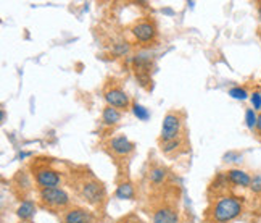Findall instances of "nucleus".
Returning <instances> with one entry per match:
<instances>
[{
  "instance_id": "4468645a",
  "label": "nucleus",
  "mask_w": 261,
  "mask_h": 223,
  "mask_svg": "<svg viewBox=\"0 0 261 223\" xmlns=\"http://www.w3.org/2000/svg\"><path fill=\"white\" fill-rule=\"evenodd\" d=\"M114 196L118 197V199H122V200H124V199H126V200L134 199V197H136V189H134L132 183H129V181L120 183V186L116 188Z\"/></svg>"
},
{
  "instance_id": "2eb2a0df",
  "label": "nucleus",
  "mask_w": 261,
  "mask_h": 223,
  "mask_svg": "<svg viewBox=\"0 0 261 223\" xmlns=\"http://www.w3.org/2000/svg\"><path fill=\"white\" fill-rule=\"evenodd\" d=\"M34 213H36V204L32 200H23L16 210L20 220H31L34 217Z\"/></svg>"
},
{
  "instance_id": "b1692460",
  "label": "nucleus",
  "mask_w": 261,
  "mask_h": 223,
  "mask_svg": "<svg viewBox=\"0 0 261 223\" xmlns=\"http://www.w3.org/2000/svg\"><path fill=\"white\" fill-rule=\"evenodd\" d=\"M256 131L261 134V113L258 115V120H256Z\"/></svg>"
},
{
  "instance_id": "dca6fc26",
  "label": "nucleus",
  "mask_w": 261,
  "mask_h": 223,
  "mask_svg": "<svg viewBox=\"0 0 261 223\" xmlns=\"http://www.w3.org/2000/svg\"><path fill=\"white\" fill-rule=\"evenodd\" d=\"M162 144V152L163 154H171L174 150H178L179 147H182L184 141L182 139H174V141H170V142H160Z\"/></svg>"
},
{
  "instance_id": "f8f14e48",
  "label": "nucleus",
  "mask_w": 261,
  "mask_h": 223,
  "mask_svg": "<svg viewBox=\"0 0 261 223\" xmlns=\"http://www.w3.org/2000/svg\"><path fill=\"white\" fill-rule=\"evenodd\" d=\"M120 120H121V112L118 109H114V107L106 105L104 109V112H102V121H104L106 126L118 125Z\"/></svg>"
},
{
  "instance_id": "7ed1b4c3",
  "label": "nucleus",
  "mask_w": 261,
  "mask_h": 223,
  "mask_svg": "<svg viewBox=\"0 0 261 223\" xmlns=\"http://www.w3.org/2000/svg\"><path fill=\"white\" fill-rule=\"evenodd\" d=\"M31 171H32L34 181H36V184H38L39 189L58 188L60 183H62L60 171H56L55 168H52L47 162L34 160L31 163Z\"/></svg>"
},
{
  "instance_id": "6e6552de",
  "label": "nucleus",
  "mask_w": 261,
  "mask_h": 223,
  "mask_svg": "<svg viewBox=\"0 0 261 223\" xmlns=\"http://www.w3.org/2000/svg\"><path fill=\"white\" fill-rule=\"evenodd\" d=\"M152 223H179V213L171 202H162L155 207Z\"/></svg>"
},
{
  "instance_id": "39448f33",
  "label": "nucleus",
  "mask_w": 261,
  "mask_h": 223,
  "mask_svg": "<svg viewBox=\"0 0 261 223\" xmlns=\"http://www.w3.org/2000/svg\"><path fill=\"white\" fill-rule=\"evenodd\" d=\"M182 117L179 113L170 112L166 113L162 125V134H160V142H170L174 139H179L182 134Z\"/></svg>"
},
{
  "instance_id": "f3484780",
  "label": "nucleus",
  "mask_w": 261,
  "mask_h": 223,
  "mask_svg": "<svg viewBox=\"0 0 261 223\" xmlns=\"http://www.w3.org/2000/svg\"><path fill=\"white\" fill-rule=\"evenodd\" d=\"M132 112H134V115L139 120H142V121H147L148 118H150V112L145 109L144 105H140V104H137V102H134L132 104Z\"/></svg>"
},
{
  "instance_id": "20e7f679",
  "label": "nucleus",
  "mask_w": 261,
  "mask_h": 223,
  "mask_svg": "<svg viewBox=\"0 0 261 223\" xmlns=\"http://www.w3.org/2000/svg\"><path fill=\"white\" fill-rule=\"evenodd\" d=\"M39 200L44 207L50 210H68L71 205L70 194L62 188H46L39 189Z\"/></svg>"
},
{
  "instance_id": "9d476101",
  "label": "nucleus",
  "mask_w": 261,
  "mask_h": 223,
  "mask_svg": "<svg viewBox=\"0 0 261 223\" xmlns=\"http://www.w3.org/2000/svg\"><path fill=\"white\" fill-rule=\"evenodd\" d=\"M92 213L81 207H70L63 213V223H90Z\"/></svg>"
},
{
  "instance_id": "6ab92c4d",
  "label": "nucleus",
  "mask_w": 261,
  "mask_h": 223,
  "mask_svg": "<svg viewBox=\"0 0 261 223\" xmlns=\"http://www.w3.org/2000/svg\"><path fill=\"white\" fill-rule=\"evenodd\" d=\"M229 96L232 99H237V100H245L248 97V92H246L244 88H232L229 89Z\"/></svg>"
},
{
  "instance_id": "9b49d317",
  "label": "nucleus",
  "mask_w": 261,
  "mask_h": 223,
  "mask_svg": "<svg viewBox=\"0 0 261 223\" xmlns=\"http://www.w3.org/2000/svg\"><path fill=\"white\" fill-rule=\"evenodd\" d=\"M228 179L229 183L236 184V186H240V188H250V183H252V176L246 173L244 170H238V168H232L228 171Z\"/></svg>"
},
{
  "instance_id": "393cba45",
  "label": "nucleus",
  "mask_w": 261,
  "mask_h": 223,
  "mask_svg": "<svg viewBox=\"0 0 261 223\" xmlns=\"http://www.w3.org/2000/svg\"><path fill=\"white\" fill-rule=\"evenodd\" d=\"M258 20H260V25H261V5L258 7Z\"/></svg>"
},
{
  "instance_id": "ddd939ff",
  "label": "nucleus",
  "mask_w": 261,
  "mask_h": 223,
  "mask_svg": "<svg viewBox=\"0 0 261 223\" xmlns=\"http://www.w3.org/2000/svg\"><path fill=\"white\" fill-rule=\"evenodd\" d=\"M166 176H168V170H166L164 167H162V165H155V167H152L150 171H148V179L155 186L163 184Z\"/></svg>"
},
{
  "instance_id": "f03ea898",
  "label": "nucleus",
  "mask_w": 261,
  "mask_h": 223,
  "mask_svg": "<svg viewBox=\"0 0 261 223\" xmlns=\"http://www.w3.org/2000/svg\"><path fill=\"white\" fill-rule=\"evenodd\" d=\"M242 213V202L234 196H220L210 205L206 218L212 223H228Z\"/></svg>"
},
{
  "instance_id": "5701e85b",
  "label": "nucleus",
  "mask_w": 261,
  "mask_h": 223,
  "mask_svg": "<svg viewBox=\"0 0 261 223\" xmlns=\"http://www.w3.org/2000/svg\"><path fill=\"white\" fill-rule=\"evenodd\" d=\"M118 223H142V220L136 213H129L126 217H122Z\"/></svg>"
},
{
  "instance_id": "423d86ee",
  "label": "nucleus",
  "mask_w": 261,
  "mask_h": 223,
  "mask_svg": "<svg viewBox=\"0 0 261 223\" xmlns=\"http://www.w3.org/2000/svg\"><path fill=\"white\" fill-rule=\"evenodd\" d=\"M104 97H105V102L106 105L114 107V109H120V110H128L130 107V99L128 96V92L121 88L118 84H106L105 86V91H104Z\"/></svg>"
},
{
  "instance_id": "4be33fe9",
  "label": "nucleus",
  "mask_w": 261,
  "mask_h": 223,
  "mask_svg": "<svg viewBox=\"0 0 261 223\" xmlns=\"http://www.w3.org/2000/svg\"><path fill=\"white\" fill-rule=\"evenodd\" d=\"M252 105H253V110L261 109V92H253L252 94Z\"/></svg>"
},
{
  "instance_id": "f257e3e1",
  "label": "nucleus",
  "mask_w": 261,
  "mask_h": 223,
  "mask_svg": "<svg viewBox=\"0 0 261 223\" xmlns=\"http://www.w3.org/2000/svg\"><path fill=\"white\" fill-rule=\"evenodd\" d=\"M72 184L74 186H71V188H74L78 196L89 205L100 207L105 202V199H106L105 186L102 181H98L89 170H84L82 173L76 175Z\"/></svg>"
},
{
  "instance_id": "1a4fd4ad",
  "label": "nucleus",
  "mask_w": 261,
  "mask_h": 223,
  "mask_svg": "<svg viewBox=\"0 0 261 223\" xmlns=\"http://www.w3.org/2000/svg\"><path fill=\"white\" fill-rule=\"evenodd\" d=\"M108 149L112 150L114 155L118 157H128L129 154L134 152V142H130L126 136H114L108 141Z\"/></svg>"
},
{
  "instance_id": "0eeeda50",
  "label": "nucleus",
  "mask_w": 261,
  "mask_h": 223,
  "mask_svg": "<svg viewBox=\"0 0 261 223\" xmlns=\"http://www.w3.org/2000/svg\"><path fill=\"white\" fill-rule=\"evenodd\" d=\"M130 33H132L134 39L137 42H140V44H148V42H154L158 36V31H156V26L152 20H139L136 21V23L130 26Z\"/></svg>"
},
{
  "instance_id": "a211bd4d",
  "label": "nucleus",
  "mask_w": 261,
  "mask_h": 223,
  "mask_svg": "<svg viewBox=\"0 0 261 223\" xmlns=\"http://www.w3.org/2000/svg\"><path fill=\"white\" fill-rule=\"evenodd\" d=\"M256 120H258V115L255 113V110L246 109V112H245V125L248 126L250 129L256 128Z\"/></svg>"
},
{
  "instance_id": "aec40b11",
  "label": "nucleus",
  "mask_w": 261,
  "mask_h": 223,
  "mask_svg": "<svg viewBox=\"0 0 261 223\" xmlns=\"http://www.w3.org/2000/svg\"><path fill=\"white\" fill-rule=\"evenodd\" d=\"M113 52L118 55V57H121V55H126L128 52H129V46H128V42H120V44H116L114 47H113Z\"/></svg>"
},
{
  "instance_id": "412c9836",
  "label": "nucleus",
  "mask_w": 261,
  "mask_h": 223,
  "mask_svg": "<svg viewBox=\"0 0 261 223\" xmlns=\"http://www.w3.org/2000/svg\"><path fill=\"white\" fill-rule=\"evenodd\" d=\"M250 189H252L253 192H256V194L261 192V175H255V176L252 178Z\"/></svg>"
}]
</instances>
